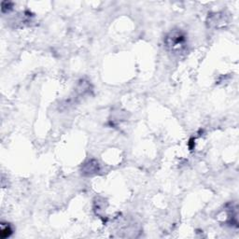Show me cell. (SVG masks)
Masks as SVG:
<instances>
[{
  "label": "cell",
  "instance_id": "6da1fadb",
  "mask_svg": "<svg viewBox=\"0 0 239 239\" xmlns=\"http://www.w3.org/2000/svg\"><path fill=\"white\" fill-rule=\"evenodd\" d=\"M11 234V229L9 225L4 226V224H1V237L6 238L9 237Z\"/></svg>",
  "mask_w": 239,
  "mask_h": 239
}]
</instances>
